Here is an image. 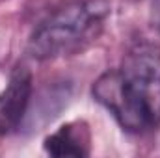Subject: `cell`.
Returning <instances> with one entry per match:
<instances>
[{"label":"cell","instance_id":"6da1fadb","mask_svg":"<svg viewBox=\"0 0 160 158\" xmlns=\"http://www.w3.org/2000/svg\"><path fill=\"white\" fill-rule=\"evenodd\" d=\"M95 101L130 134H149L160 126V47L138 41L119 65L93 84Z\"/></svg>","mask_w":160,"mask_h":158},{"label":"cell","instance_id":"7a4b0ae2","mask_svg":"<svg viewBox=\"0 0 160 158\" xmlns=\"http://www.w3.org/2000/svg\"><path fill=\"white\" fill-rule=\"evenodd\" d=\"M108 6L102 0H77L50 17L34 30L28 41V54L47 62L82 52L104 30Z\"/></svg>","mask_w":160,"mask_h":158},{"label":"cell","instance_id":"3957f363","mask_svg":"<svg viewBox=\"0 0 160 158\" xmlns=\"http://www.w3.org/2000/svg\"><path fill=\"white\" fill-rule=\"evenodd\" d=\"M32 99V75L26 67H17L0 93V134H11L28 112Z\"/></svg>","mask_w":160,"mask_h":158},{"label":"cell","instance_id":"277c9868","mask_svg":"<svg viewBox=\"0 0 160 158\" xmlns=\"http://www.w3.org/2000/svg\"><path fill=\"white\" fill-rule=\"evenodd\" d=\"M45 153L52 156H86L91 147L89 126L84 121H71L62 125L50 136L45 138Z\"/></svg>","mask_w":160,"mask_h":158},{"label":"cell","instance_id":"5b68a950","mask_svg":"<svg viewBox=\"0 0 160 158\" xmlns=\"http://www.w3.org/2000/svg\"><path fill=\"white\" fill-rule=\"evenodd\" d=\"M158 6H160V0H158ZM158 9H160V7H158Z\"/></svg>","mask_w":160,"mask_h":158}]
</instances>
